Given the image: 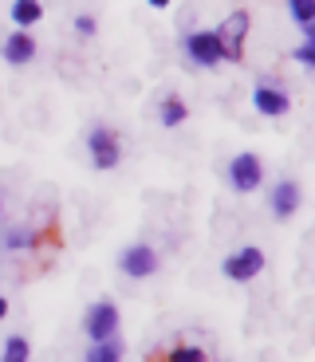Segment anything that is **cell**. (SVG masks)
Segmentation results:
<instances>
[{
  "label": "cell",
  "mask_w": 315,
  "mask_h": 362,
  "mask_svg": "<svg viewBox=\"0 0 315 362\" xmlns=\"http://www.w3.org/2000/svg\"><path fill=\"white\" fill-rule=\"evenodd\" d=\"M185 55L197 67H217L221 59H229V52L217 32H193V36H185Z\"/></svg>",
  "instance_id": "6da1fadb"
},
{
  "label": "cell",
  "mask_w": 315,
  "mask_h": 362,
  "mask_svg": "<svg viewBox=\"0 0 315 362\" xmlns=\"http://www.w3.org/2000/svg\"><path fill=\"white\" fill-rule=\"evenodd\" d=\"M87 150H91V162H95V170H115L118 158H122V150H118V138L110 134L107 127H95V130H91Z\"/></svg>",
  "instance_id": "7a4b0ae2"
},
{
  "label": "cell",
  "mask_w": 315,
  "mask_h": 362,
  "mask_svg": "<svg viewBox=\"0 0 315 362\" xmlns=\"http://www.w3.org/2000/svg\"><path fill=\"white\" fill-rule=\"evenodd\" d=\"M264 272V252L256 245H248V248H241V252H233L225 260V276L233 284H248L252 276H260Z\"/></svg>",
  "instance_id": "3957f363"
},
{
  "label": "cell",
  "mask_w": 315,
  "mask_h": 362,
  "mask_svg": "<svg viewBox=\"0 0 315 362\" xmlns=\"http://www.w3.org/2000/svg\"><path fill=\"white\" fill-rule=\"evenodd\" d=\"M115 331H118V308L110 299H99L87 311V339L91 343H103V339H115Z\"/></svg>",
  "instance_id": "277c9868"
},
{
  "label": "cell",
  "mask_w": 315,
  "mask_h": 362,
  "mask_svg": "<svg viewBox=\"0 0 315 362\" xmlns=\"http://www.w3.org/2000/svg\"><path fill=\"white\" fill-rule=\"evenodd\" d=\"M260 177H264V165L256 154H236L233 162H229V181H233L236 193H252L260 185Z\"/></svg>",
  "instance_id": "5b68a950"
},
{
  "label": "cell",
  "mask_w": 315,
  "mask_h": 362,
  "mask_svg": "<svg viewBox=\"0 0 315 362\" xmlns=\"http://www.w3.org/2000/svg\"><path fill=\"white\" fill-rule=\"evenodd\" d=\"M118 264H122V272L130 276V280H146V276L158 272V252H154L150 245H130L122 256H118Z\"/></svg>",
  "instance_id": "8992f818"
},
{
  "label": "cell",
  "mask_w": 315,
  "mask_h": 362,
  "mask_svg": "<svg viewBox=\"0 0 315 362\" xmlns=\"http://www.w3.org/2000/svg\"><path fill=\"white\" fill-rule=\"evenodd\" d=\"M221 44H225V52H229V59H241L244 55V36H248V12H233V16L221 24Z\"/></svg>",
  "instance_id": "52a82bcc"
},
{
  "label": "cell",
  "mask_w": 315,
  "mask_h": 362,
  "mask_svg": "<svg viewBox=\"0 0 315 362\" xmlns=\"http://www.w3.org/2000/svg\"><path fill=\"white\" fill-rule=\"evenodd\" d=\"M252 107L260 110L264 118H280V115H288V95L280 87H272V83H260V87L252 90Z\"/></svg>",
  "instance_id": "ba28073f"
},
{
  "label": "cell",
  "mask_w": 315,
  "mask_h": 362,
  "mask_svg": "<svg viewBox=\"0 0 315 362\" xmlns=\"http://www.w3.org/2000/svg\"><path fill=\"white\" fill-rule=\"evenodd\" d=\"M299 197H304V193H299L296 181H280L276 189H272V213H276L280 221H288L299 209Z\"/></svg>",
  "instance_id": "9c48e42d"
},
{
  "label": "cell",
  "mask_w": 315,
  "mask_h": 362,
  "mask_svg": "<svg viewBox=\"0 0 315 362\" xmlns=\"http://www.w3.org/2000/svg\"><path fill=\"white\" fill-rule=\"evenodd\" d=\"M32 55H36V40L28 36V32H12V36L4 40V59H8L12 67L32 64Z\"/></svg>",
  "instance_id": "30bf717a"
},
{
  "label": "cell",
  "mask_w": 315,
  "mask_h": 362,
  "mask_svg": "<svg viewBox=\"0 0 315 362\" xmlns=\"http://www.w3.org/2000/svg\"><path fill=\"white\" fill-rule=\"evenodd\" d=\"M40 16H44V4L40 0H16L12 4V24H16V32H28L32 24H40Z\"/></svg>",
  "instance_id": "8fae6325"
},
{
  "label": "cell",
  "mask_w": 315,
  "mask_h": 362,
  "mask_svg": "<svg viewBox=\"0 0 315 362\" xmlns=\"http://www.w3.org/2000/svg\"><path fill=\"white\" fill-rule=\"evenodd\" d=\"M87 362H122V346L115 339H103V343H91Z\"/></svg>",
  "instance_id": "7c38bea8"
},
{
  "label": "cell",
  "mask_w": 315,
  "mask_h": 362,
  "mask_svg": "<svg viewBox=\"0 0 315 362\" xmlns=\"http://www.w3.org/2000/svg\"><path fill=\"white\" fill-rule=\"evenodd\" d=\"M28 358H32V343L24 335H12L0 351V362H28Z\"/></svg>",
  "instance_id": "4fadbf2b"
},
{
  "label": "cell",
  "mask_w": 315,
  "mask_h": 362,
  "mask_svg": "<svg viewBox=\"0 0 315 362\" xmlns=\"http://www.w3.org/2000/svg\"><path fill=\"white\" fill-rule=\"evenodd\" d=\"M158 118H162V127H181V122L189 118V110H185L181 99H166L162 110H158Z\"/></svg>",
  "instance_id": "5bb4252c"
},
{
  "label": "cell",
  "mask_w": 315,
  "mask_h": 362,
  "mask_svg": "<svg viewBox=\"0 0 315 362\" xmlns=\"http://www.w3.org/2000/svg\"><path fill=\"white\" fill-rule=\"evenodd\" d=\"M288 12L299 28H315V0H288Z\"/></svg>",
  "instance_id": "9a60e30c"
},
{
  "label": "cell",
  "mask_w": 315,
  "mask_h": 362,
  "mask_svg": "<svg viewBox=\"0 0 315 362\" xmlns=\"http://www.w3.org/2000/svg\"><path fill=\"white\" fill-rule=\"evenodd\" d=\"M166 362H205V351H201V346H173L170 351V358Z\"/></svg>",
  "instance_id": "2e32d148"
},
{
  "label": "cell",
  "mask_w": 315,
  "mask_h": 362,
  "mask_svg": "<svg viewBox=\"0 0 315 362\" xmlns=\"http://www.w3.org/2000/svg\"><path fill=\"white\" fill-rule=\"evenodd\" d=\"M0 245H4V248H28V245H32V233H28V228H8Z\"/></svg>",
  "instance_id": "e0dca14e"
},
{
  "label": "cell",
  "mask_w": 315,
  "mask_h": 362,
  "mask_svg": "<svg viewBox=\"0 0 315 362\" xmlns=\"http://www.w3.org/2000/svg\"><path fill=\"white\" fill-rule=\"evenodd\" d=\"M296 59H299V64H307V67L315 64V40H304V44L296 47Z\"/></svg>",
  "instance_id": "ac0fdd59"
},
{
  "label": "cell",
  "mask_w": 315,
  "mask_h": 362,
  "mask_svg": "<svg viewBox=\"0 0 315 362\" xmlns=\"http://www.w3.org/2000/svg\"><path fill=\"white\" fill-rule=\"evenodd\" d=\"M95 28H99V24H95V16H79V20H75V32H79V36H95Z\"/></svg>",
  "instance_id": "d6986e66"
},
{
  "label": "cell",
  "mask_w": 315,
  "mask_h": 362,
  "mask_svg": "<svg viewBox=\"0 0 315 362\" xmlns=\"http://www.w3.org/2000/svg\"><path fill=\"white\" fill-rule=\"evenodd\" d=\"M4 315H8V299L0 296V319H4Z\"/></svg>",
  "instance_id": "ffe728a7"
},
{
  "label": "cell",
  "mask_w": 315,
  "mask_h": 362,
  "mask_svg": "<svg viewBox=\"0 0 315 362\" xmlns=\"http://www.w3.org/2000/svg\"><path fill=\"white\" fill-rule=\"evenodd\" d=\"M166 4H170V0H150V8H166Z\"/></svg>",
  "instance_id": "44dd1931"
}]
</instances>
